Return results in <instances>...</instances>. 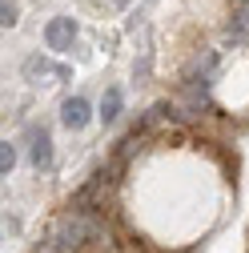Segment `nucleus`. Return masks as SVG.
Segmentation results:
<instances>
[{"label":"nucleus","mask_w":249,"mask_h":253,"mask_svg":"<svg viewBox=\"0 0 249 253\" xmlns=\"http://www.w3.org/2000/svg\"><path fill=\"white\" fill-rule=\"evenodd\" d=\"M33 165H37V169H48V165H52V141H48L44 129L33 133Z\"/></svg>","instance_id":"obj_5"},{"label":"nucleus","mask_w":249,"mask_h":253,"mask_svg":"<svg viewBox=\"0 0 249 253\" xmlns=\"http://www.w3.org/2000/svg\"><path fill=\"white\" fill-rule=\"evenodd\" d=\"M117 117H121V88H109V92H105V101H101V121L113 125Z\"/></svg>","instance_id":"obj_6"},{"label":"nucleus","mask_w":249,"mask_h":253,"mask_svg":"<svg viewBox=\"0 0 249 253\" xmlns=\"http://www.w3.org/2000/svg\"><path fill=\"white\" fill-rule=\"evenodd\" d=\"M20 16H16V4H12V0H4V4H0V24H4V28H12Z\"/></svg>","instance_id":"obj_9"},{"label":"nucleus","mask_w":249,"mask_h":253,"mask_svg":"<svg viewBox=\"0 0 249 253\" xmlns=\"http://www.w3.org/2000/svg\"><path fill=\"white\" fill-rule=\"evenodd\" d=\"M245 33H249V0H245V4H237L233 20H229V37H245Z\"/></svg>","instance_id":"obj_7"},{"label":"nucleus","mask_w":249,"mask_h":253,"mask_svg":"<svg viewBox=\"0 0 249 253\" xmlns=\"http://www.w3.org/2000/svg\"><path fill=\"white\" fill-rule=\"evenodd\" d=\"M12 165H16V149L4 141V145H0V173L8 177V169H12Z\"/></svg>","instance_id":"obj_8"},{"label":"nucleus","mask_w":249,"mask_h":253,"mask_svg":"<svg viewBox=\"0 0 249 253\" xmlns=\"http://www.w3.org/2000/svg\"><path fill=\"white\" fill-rule=\"evenodd\" d=\"M24 73H28V77H56V81L69 77L65 65H48V60H41V56H28V60H24Z\"/></svg>","instance_id":"obj_4"},{"label":"nucleus","mask_w":249,"mask_h":253,"mask_svg":"<svg viewBox=\"0 0 249 253\" xmlns=\"http://www.w3.org/2000/svg\"><path fill=\"white\" fill-rule=\"evenodd\" d=\"M73 41H77V24H73V16H52L48 28H44V44L56 48V52H65V48H73Z\"/></svg>","instance_id":"obj_2"},{"label":"nucleus","mask_w":249,"mask_h":253,"mask_svg":"<svg viewBox=\"0 0 249 253\" xmlns=\"http://www.w3.org/2000/svg\"><path fill=\"white\" fill-rule=\"evenodd\" d=\"M101 237H105V225H101L92 213H77V209H69L65 217L52 221V229H48V237L41 241L37 253H77L81 245L101 241Z\"/></svg>","instance_id":"obj_1"},{"label":"nucleus","mask_w":249,"mask_h":253,"mask_svg":"<svg viewBox=\"0 0 249 253\" xmlns=\"http://www.w3.org/2000/svg\"><path fill=\"white\" fill-rule=\"evenodd\" d=\"M237 4H245V0H237Z\"/></svg>","instance_id":"obj_10"},{"label":"nucleus","mask_w":249,"mask_h":253,"mask_svg":"<svg viewBox=\"0 0 249 253\" xmlns=\"http://www.w3.org/2000/svg\"><path fill=\"white\" fill-rule=\"evenodd\" d=\"M88 101L84 97H69L65 105H60V121H65V129H84L88 125Z\"/></svg>","instance_id":"obj_3"}]
</instances>
